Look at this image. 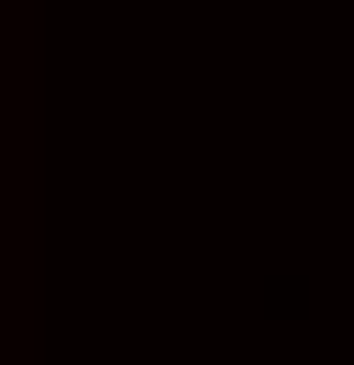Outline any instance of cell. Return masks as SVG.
Wrapping results in <instances>:
<instances>
[]
</instances>
